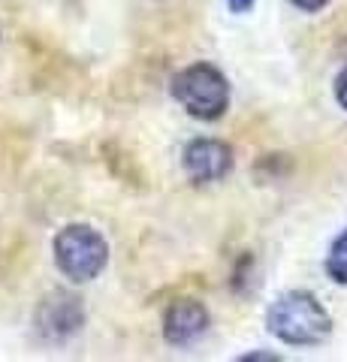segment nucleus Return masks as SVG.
Here are the masks:
<instances>
[{"instance_id":"1","label":"nucleus","mask_w":347,"mask_h":362,"mask_svg":"<svg viewBox=\"0 0 347 362\" xmlns=\"http://www.w3.org/2000/svg\"><path fill=\"white\" fill-rule=\"evenodd\" d=\"M266 326L278 341L290 347L323 344L332 332V317L320 299L308 290H290L278 296L266 311Z\"/></svg>"},{"instance_id":"2","label":"nucleus","mask_w":347,"mask_h":362,"mask_svg":"<svg viewBox=\"0 0 347 362\" xmlns=\"http://www.w3.org/2000/svg\"><path fill=\"white\" fill-rule=\"evenodd\" d=\"M54 263L76 284L94 281L109 263V245L94 226L70 223L54 235Z\"/></svg>"},{"instance_id":"3","label":"nucleus","mask_w":347,"mask_h":362,"mask_svg":"<svg viewBox=\"0 0 347 362\" xmlns=\"http://www.w3.org/2000/svg\"><path fill=\"white\" fill-rule=\"evenodd\" d=\"M172 97L199 121H215L230 106V82L211 64L184 66L172 78Z\"/></svg>"},{"instance_id":"4","label":"nucleus","mask_w":347,"mask_h":362,"mask_svg":"<svg viewBox=\"0 0 347 362\" xmlns=\"http://www.w3.org/2000/svg\"><path fill=\"white\" fill-rule=\"evenodd\" d=\"M182 166L194 185H215L233 169V148L220 139H194L184 148Z\"/></svg>"},{"instance_id":"5","label":"nucleus","mask_w":347,"mask_h":362,"mask_svg":"<svg viewBox=\"0 0 347 362\" xmlns=\"http://www.w3.org/2000/svg\"><path fill=\"white\" fill-rule=\"evenodd\" d=\"M82 323H85L82 299L64 290H54L52 296H46L37 311V329L49 341H64V338L76 335Z\"/></svg>"},{"instance_id":"6","label":"nucleus","mask_w":347,"mask_h":362,"mask_svg":"<svg viewBox=\"0 0 347 362\" xmlns=\"http://www.w3.org/2000/svg\"><path fill=\"white\" fill-rule=\"evenodd\" d=\"M208 329V311L196 299H175L163 314V338L175 347L199 341Z\"/></svg>"},{"instance_id":"7","label":"nucleus","mask_w":347,"mask_h":362,"mask_svg":"<svg viewBox=\"0 0 347 362\" xmlns=\"http://www.w3.org/2000/svg\"><path fill=\"white\" fill-rule=\"evenodd\" d=\"M327 275L335 284H347V230L339 233V239L332 242L327 254Z\"/></svg>"},{"instance_id":"8","label":"nucleus","mask_w":347,"mask_h":362,"mask_svg":"<svg viewBox=\"0 0 347 362\" xmlns=\"http://www.w3.org/2000/svg\"><path fill=\"white\" fill-rule=\"evenodd\" d=\"M335 100H339V106L347 112V66L339 73V78H335Z\"/></svg>"},{"instance_id":"9","label":"nucleus","mask_w":347,"mask_h":362,"mask_svg":"<svg viewBox=\"0 0 347 362\" xmlns=\"http://www.w3.org/2000/svg\"><path fill=\"white\" fill-rule=\"evenodd\" d=\"M290 4H293V6H299L302 13H320V9L327 6L329 0H290Z\"/></svg>"},{"instance_id":"10","label":"nucleus","mask_w":347,"mask_h":362,"mask_svg":"<svg viewBox=\"0 0 347 362\" xmlns=\"http://www.w3.org/2000/svg\"><path fill=\"white\" fill-rule=\"evenodd\" d=\"M233 13H248V9L254 6V0H227Z\"/></svg>"},{"instance_id":"11","label":"nucleus","mask_w":347,"mask_h":362,"mask_svg":"<svg viewBox=\"0 0 347 362\" xmlns=\"http://www.w3.org/2000/svg\"><path fill=\"white\" fill-rule=\"evenodd\" d=\"M245 362H251V359H260V362H278L275 354H248V356H242Z\"/></svg>"}]
</instances>
